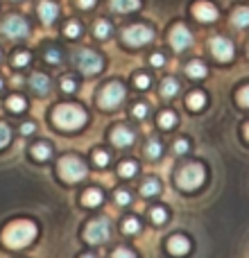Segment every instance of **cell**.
<instances>
[{"mask_svg":"<svg viewBox=\"0 0 249 258\" xmlns=\"http://www.w3.org/2000/svg\"><path fill=\"white\" fill-rule=\"evenodd\" d=\"M145 154L150 156V159H159V154H161V143L156 141V138H152V141L145 145Z\"/></svg>","mask_w":249,"mask_h":258,"instance_id":"28","label":"cell"},{"mask_svg":"<svg viewBox=\"0 0 249 258\" xmlns=\"http://www.w3.org/2000/svg\"><path fill=\"white\" fill-rule=\"evenodd\" d=\"M7 107L12 109L14 113H21V111H25L27 102H25V98H21V95H12V98L7 100Z\"/></svg>","mask_w":249,"mask_h":258,"instance_id":"24","label":"cell"},{"mask_svg":"<svg viewBox=\"0 0 249 258\" xmlns=\"http://www.w3.org/2000/svg\"><path fill=\"white\" fill-rule=\"evenodd\" d=\"M27 63H30V52H16L14 54V66L23 68V66H27Z\"/></svg>","mask_w":249,"mask_h":258,"instance_id":"32","label":"cell"},{"mask_svg":"<svg viewBox=\"0 0 249 258\" xmlns=\"http://www.w3.org/2000/svg\"><path fill=\"white\" fill-rule=\"evenodd\" d=\"M52 120H54V125L61 129H80L86 122V113H84V109L75 107V104H61V107L54 109Z\"/></svg>","mask_w":249,"mask_h":258,"instance_id":"2","label":"cell"},{"mask_svg":"<svg viewBox=\"0 0 249 258\" xmlns=\"http://www.w3.org/2000/svg\"><path fill=\"white\" fill-rule=\"evenodd\" d=\"M174 125H177V116H174L172 111H161L159 113V127L170 129V127H174Z\"/></svg>","mask_w":249,"mask_h":258,"instance_id":"25","label":"cell"},{"mask_svg":"<svg viewBox=\"0 0 249 258\" xmlns=\"http://www.w3.org/2000/svg\"><path fill=\"white\" fill-rule=\"evenodd\" d=\"M32 156H34L36 161L50 159V145H45V143H36V145L32 147Z\"/></svg>","mask_w":249,"mask_h":258,"instance_id":"22","label":"cell"},{"mask_svg":"<svg viewBox=\"0 0 249 258\" xmlns=\"http://www.w3.org/2000/svg\"><path fill=\"white\" fill-rule=\"evenodd\" d=\"M165 218H168V215H165V209H163V206H154V209H152V220H154L156 224L165 222Z\"/></svg>","mask_w":249,"mask_h":258,"instance_id":"33","label":"cell"},{"mask_svg":"<svg viewBox=\"0 0 249 258\" xmlns=\"http://www.w3.org/2000/svg\"><path fill=\"white\" fill-rule=\"evenodd\" d=\"M238 102H240L242 107H249V86L240 89V93H238Z\"/></svg>","mask_w":249,"mask_h":258,"instance_id":"37","label":"cell"},{"mask_svg":"<svg viewBox=\"0 0 249 258\" xmlns=\"http://www.w3.org/2000/svg\"><path fill=\"white\" fill-rule=\"evenodd\" d=\"M177 91H179V84L174 80H165L163 84H161V95H165V98H172Z\"/></svg>","mask_w":249,"mask_h":258,"instance_id":"26","label":"cell"},{"mask_svg":"<svg viewBox=\"0 0 249 258\" xmlns=\"http://www.w3.org/2000/svg\"><path fill=\"white\" fill-rule=\"evenodd\" d=\"M204 183V168L200 163H188L186 168L179 170L177 174V186L183 190H195Z\"/></svg>","mask_w":249,"mask_h":258,"instance_id":"3","label":"cell"},{"mask_svg":"<svg viewBox=\"0 0 249 258\" xmlns=\"http://www.w3.org/2000/svg\"><path fill=\"white\" fill-rule=\"evenodd\" d=\"M231 21H233V25H238V27H247L249 25V7H238L236 12H233Z\"/></svg>","mask_w":249,"mask_h":258,"instance_id":"18","label":"cell"},{"mask_svg":"<svg viewBox=\"0 0 249 258\" xmlns=\"http://www.w3.org/2000/svg\"><path fill=\"white\" fill-rule=\"evenodd\" d=\"M45 59H48L50 63H59V61H61V54H59V50H48Z\"/></svg>","mask_w":249,"mask_h":258,"instance_id":"39","label":"cell"},{"mask_svg":"<svg viewBox=\"0 0 249 258\" xmlns=\"http://www.w3.org/2000/svg\"><path fill=\"white\" fill-rule=\"evenodd\" d=\"M32 89L36 91V93H48V89H50V82H48V77L43 75V73H34V75H32Z\"/></svg>","mask_w":249,"mask_h":258,"instance_id":"17","label":"cell"},{"mask_svg":"<svg viewBox=\"0 0 249 258\" xmlns=\"http://www.w3.org/2000/svg\"><path fill=\"white\" fill-rule=\"evenodd\" d=\"M145 113H147V107H145V104H136V107H134V116H136V118H143Z\"/></svg>","mask_w":249,"mask_h":258,"instance_id":"42","label":"cell"},{"mask_svg":"<svg viewBox=\"0 0 249 258\" xmlns=\"http://www.w3.org/2000/svg\"><path fill=\"white\" fill-rule=\"evenodd\" d=\"M168 249H170V254H174V256H183L191 251V242L183 236H172L168 240Z\"/></svg>","mask_w":249,"mask_h":258,"instance_id":"15","label":"cell"},{"mask_svg":"<svg viewBox=\"0 0 249 258\" xmlns=\"http://www.w3.org/2000/svg\"><path fill=\"white\" fill-rule=\"evenodd\" d=\"M3 32L7 36H12V39H21V36H25L27 32H30V27H27L25 18L21 16H9L7 21L3 23Z\"/></svg>","mask_w":249,"mask_h":258,"instance_id":"10","label":"cell"},{"mask_svg":"<svg viewBox=\"0 0 249 258\" xmlns=\"http://www.w3.org/2000/svg\"><path fill=\"white\" fill-rule=\"evenodd\" d=\"M245 136H247V138H249V125H247V127H245Z\"/></svg>","mask_w":249,"mask_h":258,"instance_id":"47","label":"cell"},{"mask_svg":"<svg viewBox=\"0 0 249 258\" xmlns=\"http://www.w3.org/2000/svg\"><path fill=\"white\" fill-rule=\"evenodd\" d=\"M113 258H136V256H134L129 249H125V247H120V249L113 251Z\"/></svg>","mask_w":249,"mask_h":258,"instance_id":"41","label":"cell"},{"mask_svg":"<svg viewBox=\"0 0 249 258\" xmlns=\"http://www.w3.org/2000/svg\"><path fill=\"white\" fill-rule=\"evenodd\" d=\"M0 89H3V82H0Z\"/></svg>","mask_w":249,"mask_h":258,"instance_id":"49","label":"cell"},{"mask_svg":"<svg viewBox=\"0 0 249 258\" xmlns=\"http://www.w3.org/2000/svg\"><path fill=\"white\" fill-rule=\"evenodd\" d=\"M77 5H80L82 9H89V7H93L95 5V0H77Z\"/></svg>","mask_w":249,"mask_h":258,"instance_id":"45","label":"cell"},{"mask_svg":"<svg viewBox=\"0 0 249 258\" xmlns=\"http://www.w3.org/2000/svg\"><path fill=\"white\" fill-rule=\"evenodd\" d=\"M34 238H36V227H34V222H30V220H18V222H12L3 233L5 245L12 247V249L27 247Z\"/></svg>","mask_w":249,"mask_h":258,"instance_id":"1","label":"cell"},{"mask_svg":"<svg viewBox=\"0 0 249 258\" xmlns=\"http://www.w3.org/2000/svg\"><path fill=\"white\" fill-rule=\"evenodd\" d=\"M84 238H86V242H91V245L104 242L109 238L107 220H93V222H89V227H86V231H84Z\"/></svg>","mask_w":249,"mask_h":258,"instance_id":"8","label":"cell"},{"mask_svg":"<svg viewBox=\"0 0 249 258\" xmlns=\"http://www.w3.org/2000/svg\"><path fill=\"white\" fill-rule=\"evenodd\" d=\"M186 73L191 77H206V73H209V71H206V66L202 61H191L186 66Z\"/></svg>","mask_w":249,"mask_h":258,"instance_id":"21","label":"cell"},{"mask_svg":"<svg viewBox=\"0 0 249 258\" xmlns=\"http://www.w3.org/2000/svg\"><path fill=\"white\" fill-rule=\"evenodd\" d=\"M111 141L116 143L118 147H127V145H132V143H134V132L120 125V127H116L111 132Z\"/></svg>","mask_w":249,"mask_h":258,"instance_id":"13","label":"cell"},{"mask_svg":"<svg viewBox=\"0 0 249 258\" xmlns=\"http://www.w3.org/2000/svg\"><path fill=\"white\" fill-rule=\"evenodd\" d=\"M193 14H195L197 21L202 23H211L218 18V9H215V5L206 3V0H200V3L193 5Z\"/></svg>","mask_w":249,"mask_h":258,"instance_id":"12","label":"cell"},{"mask_svg":"<svg viewBox=\"0 0 249 258\" xmlns=\"http://www.w3.org/2000/svg\"><path fill=\"white\" fill-rule=\"evenodd\" d=\"M93 161H95V165H100V168H104V165L109 163V154H107V152H102V150H100V152H95V154H93Z\"/></svg>","mask_w":249,"mask_h":258,"instance_id":"35","label":"cell"},{"mask_svg":"<svg viewBox=\"0 0 249 258\" xmlns=\"http://www.w3.org/2000/svg\"><path fill=\"white\" fill-rule=\"evenodd\" d=\"M82 202H84L86 206H98L100 202H102V190H98V188H89V190L84 192V197H82Z\"/></svg>","mask_w":249,"mask_h":258,"instance_id":"19","label":"cell"},{"mask_svg":"<svg viewBox=\"0 0 249 258\" xmlns=\"http://www.w3.org/2000/svg\"><path fill=\"white\" fill-rule=\"evenodd\" d=\"M120 174L122 177H134V174H136V163H134V161H125L120 165Z\"/></svg>","mask_w":249,"mask_h":258,"instance_id":"31","label":"cell"},{"mask_svg":"<svg viewBox=\"0 0 249 258\" xmlns=\"http://www.w3.org/2000/svg\"><path fill=\"white\" fill-rule=\"evenodd\" d=\"M174 152H177V154H186V152H188V143L183 141V138H181V141H177V143H174Z\"/></svg>","mask_w":249,"mask_h":258,"instance_id":"40","label":"cell"},{"mask_svg":"<svg viewBox=\"0 0 249 258\" xmlns=\"http://www.w3.org/2000/svg\"><path fill=\"white\" fill-rule=\"evenodd\" d=\"M64 32H66L68 39H77V36L82 34V25H80L77 21H71V23L66 25V30H64Z\"/></svg>","mask_w":249,"mask_h":258,"instance_id":"29","label":"cell"},{"mask_svg":"<svg viewBox=\"0 0 249 258\" xmlns=\"http://www.w3.org/2000/svg\"><path fill=\"white\" fill-rule=\"evenodd\" d=\"M150 61H152V66H156V68H159V66H163V54H159V52H156V54H152V59H150Z\"/></svg>","mask_w":249,"mask_h":258,"instance_id":"44","label":"cell"},{"mask_svg":"<svg viewBox=\"0 0 249 258\" xmlns=\"http://www.w3.org/2000/svg\"><path fill=\"white\" fill-rule=\"evenodd\" d=\"M59 14V7L52 3V0H41L39 3V16L43 23H52Z\"/></svg>","mask_w":249,"mask_h":258,"instance_id":"14","label":"cell"},{"mask_svg":"<svg viewBox=\"0 0 249 258\" xmlns=\"http://www.w3.org/2000/svg\"><path fill=\"white\" fill-rule=\"evenodd\" d=\"M21 132L23 134H32V132H34V125H32V122H25V125L21 127Z\"/></svg>","mask_w":249,"mask_h":258,"instance_id":"46","label":"cell"},{"mask_svg":"<svg viewBox=\"0 0 249 258\" xmlns=\"http://www.w3.org/2000/svg\"><path fill=\"white\" fill-rule=\"evenodd\" d=\"M75 63L84 75H95V73L102 71V57L93 50H80L75 54Z\"/></svg>","mask_w":249,"mask_h":258,"instance_id":"5","label":"cell"},{"mask_svg":"<svg viewBox=\"0 0 249 258\" xmlns=\"http://www.w3.org/2000/svg\"><path fill=\"white\" fill-rule=\"evenodd\" d=\"M116 200H118V204H129V192H125V190H118Z\"/></svg>","mask_w":249,"mask_h":258,"instance_id":"43","label":"cell"},{"mask_svg":"<svg viewBox=\"0 0 249 258\" xmlns=\"http://www.w3.org/2000/svg\"><path fill=\"white\" fill-rule=\"evenodd\" d=\"M170 43H172L174 50H186L191 48L193 43V34L186 25H174L172 32H170Z\"/></svg>","mask_w":249,"mask_h":258,"instance_id":"11","label":"cell"},{"mask_svg":"<svg viewBox=\"0 0 249 258\" xmlns=\"http://www.w3.org/2000/svg\"><path fill=\"white\" fill-rule=\"evenodd\" d=\"M138 229H141V224H138L136 218H127L122 222V231L125 233H138Z\"/></svg>","mask_w":249,"mask_h":258,"instance_id":"30","label":"cell"},{"mask_svg":"<svg viewBox=\"0 0 249 258\" xmlns=\"http://www.w3.org/2000/svg\"><path fill=\"white\" fill-rule=\"evenodd\" d=\"M109 5H111L113 12H136L138 7H141V0H109Z\"/></svg>","mask_w":249,"mask_h":258,"instance_id":"16","label":"cell"},{"mask_svg":"<svg viewBox=\"0 0 249 258\" xmlns=\"http://www.w3.org/2000/svg\"><path fill=\"white\" fill-rule=\"evenodd\" d=\"M61 89L66 91V93H73V91L77 89L75 80H73V77H64V80H61Z\"/></svg>","mask_w":249,"mask_h":258,"instance_id":"36","label":"cell"},{"mask_svg":"<svg viewBox=\"0 0 249 258\" xmlns=\"http://www.w3.org/2000/svg\"><path fill=\"white\" fill-rule=\"evenodd\" d=\"M211 52L218 61H231L233 57V45L229 39H222V36H215L211 39Z\"/></svg>","mask_w":249,"mask_h":258,"instance_id":"9","label":"cell"},{"mask_svg":"<svg viewBox=\"0 0 249 258\" xmlns=\"http://www.w3.org/2000/svg\"><path fill=\"white\" fill-rule=\"evenodd\" d=\"M159 181H156V179H145V181H143V186H141V192L145 197H152V195H156V192H159Z\"/></svg>","mask_w":249,"mask_h":258,"instance_id":"23","label":"cell"},{"mask_svg":"<svg viewBox=\"0 0 249 258\" xmlns=\"http://www.w3.org/2000/svg\"><path fill=\"white\" fill-rule=\"evenodd\" d=\"M9 141H12V132H9L7 125H3V122H0V147L9 145Z\"/></svg>","mask_w":249,"mask_h":258,"instance_id":"34","label":"cell"},{"mask_svg":"<svg viewBox=\"0 0 249 258\" xmlns=\"http://www.w3.org/2000/svg\"><path fill=\"white\" fill-rule=\"evenodd\" d=\"M206 104V95L200 93V91H195V93L188 95V107L193 109V111H197V109H202Z\"/></svg>","mask_w":249,"mask_h":258,"instance_id":"20","label":"cell"},{"mask_svg":"<svg viewBox=\"0 0 249 258\" xmlns=\"http://www.w3.org/2000/svg\"><path fill=\"white\" fill-rule=\"evenodd\" d=\"M152 39H154V32H152V27H147V25H132L122 32V41L127 45H132V48L150 43Z\"/></svg>","mask_w":249,"mask_h":258,"instance_id":"6","label":"cell"},{"mask_svg":"<svg viewBox=\"0 0 249 258\" xmlns=\"http://www.w3.org/2000/svg\"><path fill=\"white\" fill-rule=\"evenodd\" d=\"M93 32H95V36H98V39H107L109 32H111V25H109L107 21H98V23H95V27H93Z\"/></svg>","mask_w":249,"mask_h":258,"instance_id":"27","label":"cell"},{"mask_svg":"<svg viewBox=\"0 0 249 258\" xmlns=\"http://www.w3.org/2000/svg\"><path fill=\"white\" fill-rule=\"evenodd\" d=\"M59 174H61V179H66V181L75 183V181H82V179L86 177V165L82 159H77V156H64L61 161H59Z\"/></svg>","mask_w":249,"mask_h":258,"instance_id":"4","label":"cell"},{"mask_svg":"<svg viewBox=\"0 0 249 258\" xmlns=\"http://www.w3.org/2000/svg\"><path fill=\"white\" fill-rule=\"evenodd\" d=\"M150 84H152V80L147 75H136V86L138 89H147Z\"/></svg>","mask_w":249,"mask_h":258,"instance_id":"38","label":"cell"},{"mask_svg":"<svg viewBox=\"0 0 249 258\" xmlns=\"http://www.w3.org/2000/svg\"><path fill=\"white\" fill-rule=\"evenodd\" d=\"M122 100H125V89H122V84H118V82L107 84L102 89V93H100V104H102L104 109H116Z\"/></svg>","mask_w":249,"mask_h":258,"instance_id":"7","label":"cell"},{"mask_svg":"<svg viewBox=\"0 0 249 258\" xmlns=\"http://www.w3.org/2000/svg\"><path fill=\"white\" fill-rule=\"evenodd\" d=\"M82 258H95V256H91V254H86V256H82Z\"/></svg>","mask_w":249,"mask_h":258,"instance_id":"48","label":"cell"}]
</instances>
